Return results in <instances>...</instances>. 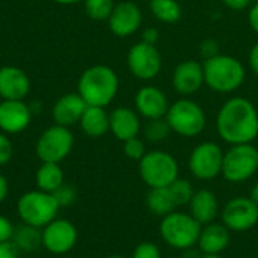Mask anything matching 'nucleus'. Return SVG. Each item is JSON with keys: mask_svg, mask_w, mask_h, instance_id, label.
Instances as JSON below:
<instances>
[{"mask_svg": "<svg viewBox=\"0 0 258 258\" xmlns=\"http://www.w3.org/2000/svg\"><path fill=\"white\" fill-rule=\"evenodd\" d=\"M216 132L230 144H252L258 138V110L252 101L243 97L228 98L216 113Z\"/></svg>", "mask_w": 258, "mask_h": 258, "instance_id": "nucleus-1", "label": "nucleus"}, {"mask_svg": "<svg viewBox=\"0 0 258 258\" xmlns=\"http://www.w3.org/2000/svg\"><path fill=\"white\" fill-rule=\"evenodd\" d=\"M119 91V79L107 65H92L85 70L77 83V92L88 106L107 107Z\"/></svg>", "mask_w": 258, "mask_h": 258, "instance_id": "nucleus-2", "label": "nucleus"}, {"mask_svg": "<svg viewBox=\"0 0 258 258\" xmlns=\"http://www.w3.org/2000/svg\"><path fill=\"white\" fill-rule=\"evenodd\" d=\"M206 86L218 94H233L242 88L246 79V68L231 54H218L203 62Z\"/></svg>", "mask_w": 258, "mask_h": 258, "instance_id": "nucleus-3", "label": "nucleus"}, {"mask_svg": "<svg viewBox=\"0 0 258 258\" xmlns=\"http://www.w3.org/2000/svg\"><path fill=\"white\" fill-rule=\"evenodd\" d=\"M60 206L53 194L39 189L23 194L17 201V215L20 221L33 228L42 230L59 215Z\"/></svg>", "mask_w": 258, "mask_h": 258, "instance_id": "nucleus-4", "label": "nucleus"}, {"mask_svg": "<svg viewBox=\"0 0 258 258\" xmlns=\"http://www.w3.org/2000/svg\"><path fill=\"white\" fill-rule=\"evenodd\" d=\"M165 118L172 133L181 138L200 136L207 124V116L203 106L189 97H181L171 103Z\"/></svg>", "mask_w": 258, "mask_h": 258, "instance_id": "nucleus-5", "label": "nucleus"}, {"mask_svg": "<svg viewBox=\"0 0 258 258\" xmlns=\"http://www.w3.org/2000/svg\"><path fill=\"white\" fill-rule=\"evenodd\" d=\"M201 228L203 225L190 213L172 212L162 218L159 231L166 245L180 251H186L197 246Z\"/></svg>", "mask_w": 258, "mask_h": 258, "instance_id": "nucleus-6", "label": "nucleus"}, {"mask_svg": "<svg viewBox=\"0 0 258 258\" xmlns=\"http://www.w3.org/2000/svg\"><path fill=\"white\" fill-rule=\"evenodd\" d=\"M139 175L142 181L151 187H168L180 175V166L177 159L163 150L147 151V154L138 162Z\"/></svg>", "mask_w": 258, "mask_h": 258, "instance_id": "nucleus-7", "label": "nucleus"}, {"mask_svg": "<svg viewBox=\"0 0 258 258\" xmlns=\"http://www.w3.org/2000/svg\"><path fill=\"white\" fill-rule=\"evenodd\" d=\"M258 171V150L252 144L231 145L224 153L222 177L231 183H243Z\"/></svg>", "mask_w": 258, "mask_h": 258, "instance_id": "nucleus-8", "label": "nucleus"}, {"mask_svg": "<svg viewBox=\"0 0 258 258\" xmlns=\"http://www.w3.org/2000/svg\"><path fill=\"white\" fill-rule=\"evenodd\" d=\"M74 147V135L68 127L51 125L45 128L38 138L35 151L41 162L47 163H60L65 160Z\"/></svg>", "mask_w": 258, "mask_h": 258, "instance_id": "nucleus-9", "label": "nucleus"}, {"mask_svg": "<svg viewBox=\"0 0 258 258\" xmlns=\"http://www.w3.org/2000/svg\"><path fill=\"white\" fill-rule=\"evenodd\" d=\"M224 153L216 142L206 141L198 144L189 156L190 174L201 181L215 180L222 174Z\"/></svg>", "mask_w": 258, "mask_h": 258, "instance_id": "nucleus-10", "label": "nucleus"}, {"mask_svg": "<svg viewBox=\"0 0 258 258\" xmlns=\"http://www.w3.org/2000/svg\"><path fill=\"white\" fill-rule=\"evenodd\" d=\"M127 67L133 77L142 82H150L160 74L163 57L157 45L139 41L133 44L127 53Z\"/></svg>", "mask_w": 258, "mask_h": 258, "instance_id": "nucleus-11", "label": "nucleus"}, {"mask_svg": "<svg viewBox=\"0 0 258 258\" xmlns=\"http://www.w3.org/2000/svg\"><path fill=\"white\" fill-rule=\"evenodd\" d=\"M79 239L74 224L63 218H56L41 230V245L53 255H63L73 251Z\"/></svg>", "mask_w": 258, "mask_h": 258, "instance_id": "nucleus-12", "label": "nucleus"}, {"mask_svg": "<svg viewBox=\"0 0 258 258\" xmlns=\"http://www.w3.org/2000/svg\"><path fill=\"white\" fill-rule=\"evenodd\" d=\"M222 224L236 233H243L258 224V206L249 197L230 200L222 209Z\"/></svg>", "mask_w": 258, "mask_h": 258, "instance_id": "nucleus-13", "label": "nucleus"}, {"mask_svg": "<svg viewBox=\"0 0 258 258\" xmlns=\"http://www.w3.org/2000/svg\"><path fill=\"white\" fill-rule=\"evenodd\" d=\"M142 21H144V15L141 8L135 2L125 0L115 5L107 20V26L115 36L128 38L141 29Z\"/></svg>", "mask_w": 258, "mask_h": 258, "instance_id": "nucleus-14", "label": "nucleus"}, {"mask_svg": "<svg viewBox=\"0 0 258 258\" xmlns=\"http://www.w3.org/2000/svg\"><path fill=\"white\" fill-rule=\"evenodd\" d=\"M171 83L174 91L181 97H190L201 91V88L206 86L203 62H198L195 59L181 60L174 68Z\"/></svg>", "mask_w": 258, "mask_h": 258, "instance_id": "nucleus-15", "label": "nucleus"}, {"mask_svg": "<svg viewBox=\"0 0 258 258\" xmlns=\"http://www.w3.org/2000/svg\"><path fill=\"white\" fill-rule=\"evenodd\" d=\"M169 104L166 94L154 85H145L135 94V110L147 121L165 118Z\"/></svg>", "mask_w": 258, "mask_h": 258, "instance_id": "nucleus-16", "label": "nucleus"}, {"mask_svg": "<svg viewBox=\"0 0 258 258\" xmlns=\"http://www.w3.org/2000/svg\"><path fill=\"white\" fill-rule=\"evenodd\" d=\"M32 119V112L23 100H2L0 103V132L18 135L24 132Z\"/></svg>", "mask_w": 258, "mask_h": 258, "instance_id": "nucleus-17", "label": "nucleus"}, {"mask_svg": "<svg viewBox=\"0 0 258 258\" xmlns=\"http://www.w3.org/2000/svg\"><path fill=\"white\" fill-rule=\"evenodd\" d=\"M109 132L121 142L139 136L142 132L141 115L132 107H115L109 113Z\"/></svg>", "mask_w": 258, "mask_h": 258, "instance_id": "nucleus-18", "label": "nucleus"}, {"mask_svg": "<svg viewBox=\"0 0 258 258\" xmlns=\"http://www.w3.org/2000/svg\"><path fill=\"white\" fill-rule=\"evenodd\" d=\"M30 92V79L18 67L6 65L0 68L2 100H24Z\"/></svg>", "mask_w": 258, "mask_h": 258, "instance_id": "nucleus-19", "label": "nucleus"}, {"mask_svg": "<svg viewBox=\"0 0 258 258\" xmlns=\"http://www.w3.org/2000/svg\"><path fill=\"white\" fill-rule=\"evenodd\" d=\"M86 107L88 104L79 95V92L65 94L54 103L51 109V116L54 124L70 128L71 125L80 122V118L86 110Z\"/></svg>", "mask_w": 258, "mask_h": 258, "instance_id": "nucleus-20", "label": "nucleus"}, {"mask_svg": "<svg viewBox=\"0 0 258 258\" xmlns=\"http://www.w3.org/2000/svg\"><path fill=\"white\" fill-rule=\"evenodd\" d=\"M230 230L221 222H210L203 225L201 234L198 239V248L203 254L207 255H221L230 245L231 236Z\"/></svg>", "mask_w": 258, "mask_h": 258, "instance_id": "nucleus-21", "label": "nucleus"}, {"mask_svg": "<svg viewBox=\"0 0 258 258\" xmlns=\"http://www.w3.org/2000/svg\"><path fill=\"white\" fill-rule=\"evenodd\" d=\"M189 209H190V215L201 225H206L215 222L216 216L219 215V201L212 190L201 189V190H195L189 203Z\"/></svg>", "mask_w": 258, "mask_h": 258, "instance_id": "nucleus-22", "label": "nucleus"}, {"mask_svg": "<svg viewBox=\"0 0 258 258\" xmlns=\"http://www.w3.org/2000/svg\"><path fill=\"white\" fill-rule=\"evenodd\" d=\"M79 125L89 138L104 136L109 132V113L106 112V107L88 106L80 118Z\"/></svg>", "mask_w": 258, "mask_h": 258, "instance_id": "nucleus-23", "label": "nucleus"}, {"mask_svg": "<svg viewBox=\"0 0 258 258\" xmlns=\"http://www.w3.org/2000/svg\"><path fill=\"white\" fill-rule=\"evenodd\" d=\"M35 183H36V189L42 192L54 194L65 183L63 169L60 168L59 163L42 162L35 174Z\"/></svg>", "mask_w": 258, "mask_h": 258, "instance_id": "nucleus-24", "label": "nucleus"}, {"mask_svg": "<svg viewBox=\"0 0 258 258\" xmlns=\"http://www.w3.org/2000/svg\"><path fill=\"white\" fill-rule=\"evenodd\" d=\"M147 207L153 215L160 218L178 209L169 187H151L147 194Z\"/></svg>", "mask_w": 258, "mask_h": 258, "instance_id": "nucleus-25", "label": "nucleus"}, {"mask_svg": "<svg viewBox=\"0 0 258 258\" xmlns=\"http://www.w3.org/2000/svg\"><path fill=\"white\" fill-rule=\"evenodd\" d=\"M151 15L165 24H174L181 20L183 9L178 0H150L148 3Z\"/></svg>", "mask_w": 258, "mask_h": 258, "instance_id": "nucleus-26", "label": "nucleus"}, {"mask_svg": "<svg viewBox=\"0 0 258 258\" xmlns=\"http://www.w3.org/2000/svg\"><path fill=\"white\" fill-rule=\"evenodd\" d=\"M12 245L17 248V251H23V252H30V251L38 249L39 246H42L41 245V230L23 224V227L15 228Z\"/></svg>", "mask_w": 258, "mask_h": 258, "instance_id": "nucleus-27", "label": "nucleus"}, {"mask_svg": "<svg viewBox=\"0 0 258 258\" xmlns=\"http://www.w3.org/2000/svg\"><path fill=\"white\" fill-rule=\"evenodd\" d=\"M142 133H144V138L148 142L160 144V142H163V141H166L169 138L172 130H171L166 118H157V119H148L142 125Z\"/></svg>", "mask_w": 258, "mask_h": 258, "instance_id": "nucleus-28", "label": "nucleus"}, {"mask_svg": "<svg viewBox=\"0 0 258 258\" xmlns=\"http://www.w3.org/2000/svg\"><path fill=\"white\" fill-rule=\"evenodd\" d=\"M83 5L89 18L95 21H107L116 3L113 0H83Z\"/></svg>", "mask_w": 258, "mask_h": 258, "instance_id": "nucleus-29", "label": "nucleus"}, {"mask_svg": "<svg viewBox=\"0 0 258 258\" xmlns=\"http://www.w3.org/2000/svg\"><path fill=\"white\" fill-rule=\"evenodd\" d=\"M172 197H174V201L177 204V207H183V206H189L194 194H195V189L192 186V183L189 180H184V178H177L172 184L168 186Z\"/></svg>", "mask_w": 258, "mask_h": 258, "instance_id": "nucleus-30", "label": "nucleus"}, {"mask_svg": "<svg viewBox=\"0 0 258 258\" xmlns=\"http://www.w3.org/2000/svg\"><path fill=\"white\" fill-rule=\"evenodd\" d=\"M122 151H124V154H125L130 160L139 162V160L147 154L145 142H144L139 136L132 138V139L122 142Z\"/></svg>", "mask_w": 258, "mask_h": 258, "instance_id": "nucleus-31", "label": "nucleus"}, {"mask_svg": "<svg viewBox=\"0 0 258 258\" xmlns=\"http://www.w3.org/2000/svg\"><path fill=\"white\" fill-rule=\"evenodd\" d=\"M132 258H162V252H160V248L156 243L142 242L135 248Z\"/></svg>", "mask_w": 258, "mask_h": 258, "instance_id": "nucleus-32", "label": "nucleus"}, {"mask_svg": "<svg viewBox=\"0 0 258 258\" xmlns=\"http://www.w3.org/2000/svg\"><path fill=\"white\" fill-rule=\"evenodd\" d=\"M54 198H56V201L59 203V206L60 207H68V206H71L74 201H76V189L73 187V186H70V184H62L54 194Z\"/></svg>", "mask_w": 258, "mask_h": 258, "instance_id": "nucleus-33", "label": "nucleus"}, {"mask_svg": "<svg viewBox=\"0 0 258 258\" xmlns=\"http://www.w3.org/2000/svg\"><path fill=\"white\" fill-rule=\"evenodd\" d=\"M219 42L215 38H206L200 42V54L203 57V60L212 59L218 54H221L219 51Z\"/></svg>", "mask_w": 258, "mask_h": 258, "instance_id": "nucleus-34", "label": "nucleus"}, {"mask_svg": "<svg viewBox=\"0 0 258 258\" xmlns=\"http://www.w3.org/2000/svg\"><path fill=\"white\" fill-rule=\"evenodd\" d=\"M14 154V147L11 139L8 138L6 133L0 132V166H5L6 163L11 162Z\"/></svg>", "mask_w": 258, "mask_h": 258, "instance_id": "nucleus-35", "label": "nucleus"}, {"mask_svg": "<svg viewBox=\"0 0 258 258\" xmlns=\"http://www.w3.org/2000/svg\"><path fill=\"white\" fill-rule=\"evenodd\" d=\"M15 233L14 224L3 215H0V243H12Z\"/></svg>", "mask_w": 258, "mask_h": 258, "instance_id": "nucleus-36", "label": "nucleus"}, {"mask_svg": "<svg viewBox=\"0 0 258 258\" xmlns=\"http://www.w3.org/2000/svg\"><path fill=\"white\" fill-rule=\"evenodd\" d=\"M221 2L231 11H245L254 3V0H221Z\"/></svg>", "mask_w": 258, "mask_h": 258, "instance_id": "nucleus-37", "label": "nucleus"}, {"mask_svg": "<svg viewBox=\"0 0 258 258\" xmlns=\"http://www.w3.org/2000/svg\"><path fill=\"white\" fill-rule=\"evenodd\" d=\"M248 23L251 29L258 35V0L248 8Z\"/></svg>", "mask_w": 258, "mask_h": 258, "instance_id": "nucleus-38", "label": "nucleus"}, {"mask_svg": "<svg viewBox=\"0 0 258 258\" xmlns=\"http://www.w3.org/2000/svg\"><path fill=\"white\" fill-rule=\"evenodd\" d=\"M159 39H160L159 30H157L156 27H147V29L144 30V33H142V39H141V41H144V42H147V44L157 45Z\"/></svg>", "mask_w": 258, "mask_h": 258, "instance_id": "nucleus-39", "label": "nucleus"}, {"mask_svg": "<svg viewBox=\"0 0 258 258\" xmlns=\"http://www.w3.org/2000/svg\"><path fill=\"white\" fill-rule=\"evenodd\" d=\"M248 65L251 68V71L254 73V76L258 77V41L251 47L249 54H248Z\"/></svg>", "mask_w": 258, "mask_h": 258, "instance_id": "nucleus-40", "label": "nucleus"}, {"mask_svg": "<svg viewBox=\"0 0 258 258\" xmlns=\"http://www.w3.org/2000/svg\"><path fill=\"white\" fill-rule=\"evenodd\" d=\"M0 258H17V248L12 243H0Z\"/></svg>", "mask_w": 258, "mask_h": 258, "instance_id": "nucleus-41", "label": "nucleus"}, {"mask_svg": "<svg viewBox=\"0 0 258 258\" xmlns=\"http://www.w3.org/2000/svg\"><path fill=\"white\" fill-rule=\"evenodd\" d=\"M9 195V181L8 178L0 172V204L5 203V200Z\"/></svg>", "mask_w": 258, "mask_h": 258, "instance_id": "nucleus-42", "label": "nucleus"}, {"mask_svg": "<svg viewBox=\"0 0 258 258\" xmlns=\"http://www.w3.org/2000/svg\"><path fill=\"white\" fill-rule=\"evenodd\" d=\"M249 198L255 203L258 206V183L254 184V187L251 189V194H249Z\"/></svg>", "mask_w": 258, "mask_h": 258, "instance_id": "nucleus-43", "label": "nucleus"}, {"mask_svg": "<svg viewBox=\"0 0 258 258\" xmlns=\"http://www.w3.org/2000/svg\"><path fill=\"white\" fill-rule=\"evenodd\" d=\"M54 3H59V5H65V6H68V5H76V3H80V2H83V0H53Z\"/></svg>", "mask_w": 258, "mask_h": 258, "instance_id": "nucleus-44", "label": "nucleus"}, {"mask_svg": "<svg viewBox=\"0 0 258 258\" xmlns=\"http://www.w3.org/2000/svg\"><path fill=\"white\" fill-rule=\"evenodd\" d=\"M200 258H224L222 255H207V254H203Z\"/></svg>", "mask_w": 258, "mask_h": 258, "instance_id": "nucleus-45", "label": "nucleus"}, {"mask_svg": "<svg viewBox=\"0 0 258 258\" xmlns=\"http://www.w3.org/2000/svg\"><path fill=\"white\" fill-rule=\"evenodd\" d=\"M104 258H127V257H122V255H109V257H104Z\"/></svg>", "mask_w": 258, "mask_h": 258, "instance_id": "nucleus-46", "label": "nucleus"}]
</instances>
